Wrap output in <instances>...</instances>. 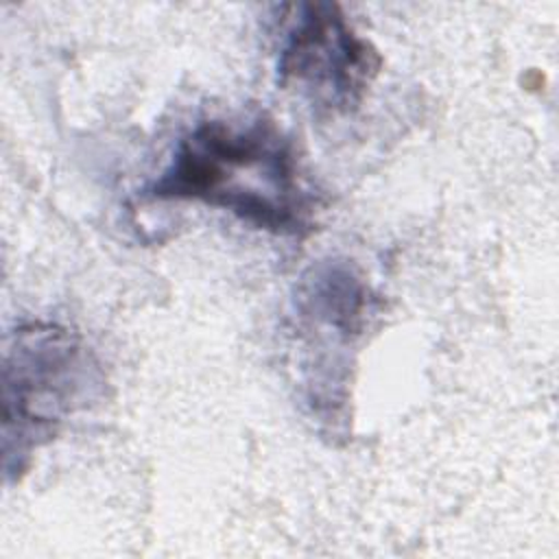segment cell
Returning <instances> with one entry per match:
<instances>
[{"instance_id": "3957f363", "label": "cell", "mask_w": 559, "mask_h": 559, "mask_svg": "<svg viewBox=\"0 0 559 559\" xmlns=\"http://www.w3.org/2000/svg\"><path fill=\"white\" fill-rule=\"evenodd\" d=\"M290 9L277 57L280 85L297 87L330 114L358 109L382 68L378 48L354 31L336 2L308 0Z\"/></svg>"}, {"instance_id": "7a4b0ae2", "label": "cell", "mask_w": 559, "mask_h": 559, "mask_svg": "<svg viewBox=\"0 0 559 559\" xmlns=\"http://www.w3.org/2000/svg\"><path fill=\"white\" fill-rule=\"evenodd\" d=\"M103 373L81 336L57 323L20 325L7 341L2 365V465L20 478L61 421L87 406Z\"/></svg>"}, {"instance_id": "6da1fadb", "label": "cell", "mask_w": 559, "mask_h": 559, "mask_svg": "<svg viewBox=\"0 0 559 559\" xmlns=\"http://www.w3.org/2000/svg\"><path fill=\"white\" fill-rule=\"evenodd\" d=\"M144 197L197 201L275 236L304 238L314 227V197L304 186L295 144L262 114L194 124Z\"/></svg>"}]
</instances>
